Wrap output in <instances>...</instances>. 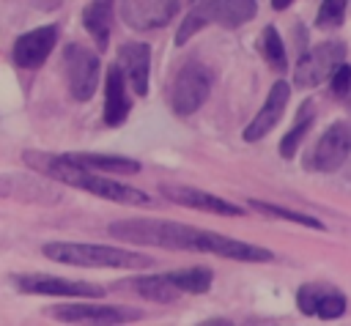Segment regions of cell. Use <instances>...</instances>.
<instances>
[{
    "instance_id": "obj_1",
    "label": "cell",
    "mask_w": 351,
    "mask_h": 326,
    "mask_svg": "<svg viewBox=\"0 0 351 326\" xmlns=\"http://www.w3.org/2000/svg\"><path fill=\"white\" fill-rule=\"evenodd\" d=\"M25 159H27V164L41 170L44 175H49V178H55L60 184L77 186L82 192H90L96 197H104V200H112V203H126V205H151V197L143 189L121 184V181H110V178L99 175L96 170H88V167L71 162L66 153L55 156V153L25 151Z\"/></svg>"
},
{
    "instance_id": "obj_2",
    "label": "cell",
    "mask_w": 351,
    "mask_h": 326,
    "mask_svg": "<svg viewBox=\"0 0 351 326\" xmlns=\"http://www.w3.org/2000/svg\"><path fill=\"white\" fill-rule=\"evenodd\" d=\"M107 233L126 244H145V247L184 249V252H197V241H200L197 227L167 219H123V222H112Z\"/></svg>"
},
{
    "instance_id": "obj_3",
    "label": "cell",
    "mask_w": 351,
    "mask_h": 326,
    "mask_svg": "<svg viewBox=\"0 0 351 326\" xmlns=\"http://www.w3.org/2000/svg\"><path fill=\"white\" fill-rule=\"evenodd\" d=\"M44 258L66 266H85V268H145L154 260L140 252H129L121 247L104 244H77V241H52L41 247Z\"/></svg>"
},
{
    "instance_id": "obj_4",
    "label": "cell",
    "mask_w": 351,
    "mask_h": 326,
    "mask_svg": "<svg viewBox=\"0 0 351 326\" xmlns=\"http://www.w3.org/2000/svg\"><path fill=\"white\" fill-rule=\"evenodd\" d=\"M258 11L255 0H195L192 11L184 16L181 27L176 30V44L184 47L195 33L208 25H219L225 30H236L250 22Z\"/></svg>"
},
{
    "instance_id": "obj_5",
    "label": "cell",
    "mask_w": 351,
    "mask_h": 326,
    "mask_svg": "<svg viewBox=\"0 0 351 326\" xmlns=\"http://www.w3.org/2000/svg\"><path fill=\"white\" fill-rule=\"evenodd\" d=\"M211 85H214L211 68L197 58H186L170 79V107H173V112L181 115V118L197 112L206 104V99L211 93Z\"/></svg>"
},
{
    "instance_id": "obj_6",
    "label": "cell",
    "mask_w": 351,
    "mask_h": 326,
    "mask_svg": "<svg viewBox=\"0 0 351 326\" xmlns=\"http://www.w3.org/2000/svg\"><path fill=\"white\" fill-rule=\"evenodd\" d=\"M99 71H101V63H99V55L93 49H88L82 44H69L63 49L66 85H69V93L77 101H88L96 93Z\"/></svg>"
},
{
    "instance_id": "obj_7",
    "label": "cell",
    "mask_w": 351,
    "mask_h": 326,
    "mask_svg": "<svg viewBox=\"0 0 351 326\" xmlns=\"http://www.w3.org/2000/svg\"><path fill=\"white\" fill-rule=\"evenodd\" d=\"M346 60V44L343 41H324V44H315L313 49H307L299 63H296V71H293V85L307 90V88H315L321 85L324 79H329V74Z\"/></svg>"
},
{
    "instance_id": "obj_8",
    "label": "cell",
    "mask_w": 351,
    "mask_h": 326,
    "mask_svg": "<svg viewBox=\"0 0 351 326\" xmlns=\"http://www.w3.org/2000/svg\"><path fill=\"white\" fill-rule=\"evenodd\" d=\"M348 153H351V126L346 121H335L313 145L310 156L304 159V170L335 173L346 164Z\"/></svg>"
},
{
    "instance_id": "obj_9",
    "label": "cell",
    "mask_w": 351,
    "mask_h": 326,
    "mask_svg": "<svg viewBox=\"0 0 351 326\" xmlns=\"http://www.w3.org/2000/svg\"><path fill=\"white\" fill-rule=\"evenodd\" d=\"M16 288L22 293H36V296H71V299H99L107 290L93 282L82 279H66V277H52V274H19L14 277Z\"/></svg>"
},
{
    "instance_id": "obj_10",
    "label": "cell",
    "mask_w": 351,
    "mask_h": 326,
    "mask_svg": "<svg viewBox=\"0 0 351 326\" xmlns=\"http://www.w3.org/2000/svg\"><path fill=\"white\" fill-rule=\"evenodd\" d=\"M49 315L66 323H132L143 318V312L134 307H104V304H55Z\"/></svg>"
},
{
    "instance_id": "obj_11",
    "label": "cell",
    "mask_w": 351,
    "mask_h": 326,
    "mask_svg": "<svg viewBox=\"0 0 351 326\" xmlns=\"http://www.w3.org/2000/svg\"><path fill=\"white\" fill-rule=\"evenodd\" d=\"M178 11V0H118V14L132 30L165 27Z\"/></svg>"
},
{
    "instance_id": "obj_12",
    "label": "cell",
    "mask_w": 351,
    "mask_h": 326,
    "mask_svg": "<svg viewBox=\"0 0 351 326\" xmlns=\"http://www.w3.org/2000/svg\"><path fill=\"white\" fill-rule=\"evenodd\" d=\"M296 307L302 315H315L321 321H335L346 312V296L326 282H307L296 290Z\"/></svg>"
},
{
    "instance_id": "obj_13",
    "label": "cell",
    "mask_w": 351,
    "mask_h": 326,
    "mask_svg": "<svg viewBox=\"0 0 351 326\" xmlns=\"http://www.w3.org/2000/svg\"><path fill=\"white\" fill-rule=\"evenodd\" d=\"M159 192L170 200V203H178L184 208H197V211H206V214H217V216H241V205L239 203H230L225 197H217L211 192H203V189H195V186H181V184H162Z\"/></svg>"
},
{
    "instance_id": "obj_14",
    "label": "cell",
    "mask_w": 351,
    "mask_h": 326,
    "mask_svg": "<svg viewBox=\"0 0 351 326\" xmlns=\"http://www.w3.org/2000/svg\"><path fill=\"white\" fill-rule=\"evenodd\" d=\"M197 252H211V255H219L228 260H241V263H266L274 258L266 247L247 244V241H239V238H230L222 233H211V230H200Z\"/></svg>"
},
{
    "instance_id": "obj_15",
    "label": "cell",
    "mask_w": 351,
    "mask_h": 326,
    "mask_svg": "<svg viewBox=\"0 0 351 326\" xmlns=\"http://www.w3.org/2000/svg\"><path fill=\"white\" fill-rule=\"evenodd\" d=\"M58 44V25H41L14 41L11 58L19 68H38Z\"/></svg>"
},
{
    "instance_id": "obj_16",
    "label": "cell",
    "mask_w": 351,
    "mask_h": 326,
    "mask_svg": "<svg viewBox=\"0 0 351 326\" xmlns=\"http://www.w3.org/2000/svg\"><path fill=\"white\" fill-rule=\"evenodd\" d=\"M288 99H291V85H288L285 79H277V82L271 85V90H269L263 107H261V110L255 112V118L247 123V129H244V140H247V142H258V140H263V137L277 126V121L285 115Z\"/></svg>"
},
{
    "instance_id": "obj_17",
    "label": "cell",
    "mask_w": 351,
    "mask_h": 326,
    "mask_svg": "<svg viewBox=\"0 0 351 326\" xmlns=\"http://www.w3.org/2000/svg\"><path fill=\"white\" fill-rule=\"evenodd\" d=\"M126 79V85L137 93H148V71H151V47L143 41H129L118 49V63H115Z\"/></svg>"
},
{
    "instance_id": "obj_18",
    "label": "cell",
    "mask_w": 351,
    "mask_h": 326,
    "mask_svg": "<svg viewBox=\"0 0 351 326\" xmlns=\"http://www.w3.org/2000/svg\"><path fill=\"white\" fill-rule=\"evenodd\" d=\"M118 290H126V293H134L145 301H154V304H173L181 290L165 277V274H140V277H129V279H121L115 285Z\"/></svg>"
},
{
    "instance_id": "obj_19",
    "label": "cell",
    "mask_w": 351,
    "mask_h": 326,
    "mask_svg": "<svg viewBox=\"0 0 351 326\" xmlns=\"http://www.w3.org/2000/svg\"><path fill=\"white\" fill-rule=\"evenodd\" d=\"M126 79L118 66H110L107 79H104V123L107 126H121L132 110V99L126 93Z\"/></svg>"
},
{
    "instance_id": "obj_20",
    "label": "cell",
    "mask_w": 351,
    "mask_h": 326,
    "mask_svg": "<svg viewBox=\"0 0 351 326\" xmlns=\"http://www.w3.org/2000/svg\"><path fill=\"white\" fill-rule=\"evenodd\" d=\"M82 25L90 33V38L96 41V47L104 49L107 41H110V30H112V0L88 3L85 11H82Z\"/></svg>"
},
{
    "instance_id": "obj_21",
    "label": "cell",
    "mask_w": 351,
    "mask_h": 326,
    "mask_svg": "<svg viewBox=\"0 0 351 326\" xmlns=\"http://www.w3.org/2000/svg\"><path fill=\"white\" fill-rule=\"evenodd\" d=\"M313 121H315V107H313V101H304V104L299 107V115H296L293 126H291V129L285 131V137L280 140V156H282V159H293V156H296L302 140H304L307 131L313 129Z\"/></svg>"
},
{
    "instance_id": "obj_22",
    "label": "cell",
    "mask_w": 351,
    "mask_h": 326,
    "mask_svg": "<svg viewBox=\"0 0 351 326\" xmlns=\"http://www.w3.org/2000/svg\"><path fill=\"white\" fill-rule=\"evenodd\" d=\"M71 162L88 167V170H99V173H121V175H132L140 170V164L134 159L126 156H104V153H66Z\"/></svg>"
},
{
    "instance_id": "obj_23",
    "label": "cell",
    "mask_w": 351,
    "mask_h": 326,
    "mask_svg": "<svg viewBox=\"0 0 351 326\" xmlns=\"http://www.w3.org/2000/svg\"><path fill=\"white\" fill-rule=\"evenodd\" d=\"M0 195L14 197V200H47V197H52L41 181H36V178L30 181L22 175H0Z\"/></svg>"
},
{
    "instance_id": "obj_24",
    "label": "cell",
    "mask_w": 351,
    "mask_h": 326,
    "mask_svg": "<svg viewBox=\"0 0 351 326\" xmlns=\"http://www.w3.org/2000/svg\"><path fill=\"white\" fill-rule=\"evenodd\" d=\"M258 52L271 66V71H285L288 55H285V44H282V38H280V33H277L274 25H266L261 30V36H258Z\"/></svg>"
},
{
    "instance_id": "obj_25",
    "label": "cell",
    "mask_w": 351,
    "mask_h": 326,
    "mask_svg": "<svg viewBox=\"0 0 351 326\" xmlns=\"http://www.w3.org/2000/svg\"><path fill=\"white\" fill-rule=\"evenodd\" d=\"M252 211L263 214V216H274V219H285V222H293V225H304V227H313V230H326V225L310 214H302V211H293V208H285V205H277V203H266V200H247Z\"/></svg>"
},
{
    "instance_id": "obj_26",
    "label": "cell",
    "mask_w": 351,
    "mask_h": 326,
    "mask_svg": "<svg viewBox=\"0 0 351 326\" xmlns=\"http://www.w3.org/2000/svg\"><path fill=\"white\" fill-rule=\"evenodd\" d=\"M165 277L181 293H206L211 288V279H214L211 268H206V266H189V268H181V271H170Z\"/></svg>"
},
{
    "instance_id": "obj_27",
    "label": "cell",
    "mask_w": 351,
    "mask_h": 326,
    "mask_svg": "<svg viewBox=\"0 0 351 326\" xmlns=\"http://www.w3.org/2000/svg\"><path fill=\"white\" fill-rule=\"evenodd\" d=\"M346 11H348V0H324L318 8L315 25L318 27H340L346 19Z\"/></svg>"
},
{
    "instance_id": "obj_28",
    "label": "cell",
    "mask_w": 351,
    "mask_h": 326,
    "mask_svg": "<svg viewBox=\"0 0 351 326\" xmlns=\"http://www.w3.org/2000/svg\"><path fill=\"white\" fill-rule=\"evenodd\" d=\"M329 85H332V93L335 96H348V88H351V66L343 60L332 74H329Z\"/></svg>"
},
{
    "instance_id": "obj_29",
    "label": "cell",
    "mask_w": 351,
    "mask_h": 326,
    "mask_svg": "<svg viewBox=\"0 0 351 326\" xmlns=\"http://www.w3.org/2000/svg\"><path fill=\"white\" fill-rule=\"evenodd\" d=\"M291 3H293V0H271V8H274V11H285Z\"/></svg>"
},
{
    "instance_id": "obj_30",
    "label": "cell",
    "mask_w": 351,
    "mask_h": 326,
    "mask_svg": "<svg viewBox=\"0 0 351 326\" xmlns=\"http://www.w3.org/2000/svg\"><path fill=\"white\" fill-rule=\"evenodd\" d=\"M348 93H351V88H348Z\"/></svg>"
},
{
    "instance_id": "obj_31",
    "label": "cell",
    "mask_w": 351,
    "mask_h": 326,
    "mask_svg": "<svg viewBox=\"0 0 351 326\" xmlns=\"http://www.w3.org/2000/svg\"><path fill=\"white\" fill-rule=\"evenodd\" d=\"M192 3H195V0H192Z\"/></svg>"
}]
</instances>
